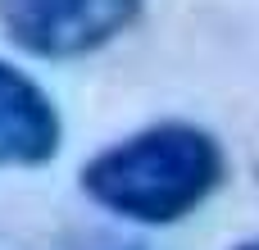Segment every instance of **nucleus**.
Segmentation results:
<instances>
[{"mask_svg": "<svg viewBox=\"0 0 259 250\" xmlns=\"http://www.w3.org/2000/svg\"><path fill=\"white\" fill-rule=\"evenodd\" d=\"M59 250H146V246L118 241V237H77V241H68V246H59Z\"/></svg>", "mask_w": 259, "mask_h": 250, "instance_id": "nucleus-4", "label": "nucleus"}, {"mask_svg": "<svg viewBox=\"0 0 259 250\" xmlns=\"http://www.w3.org/2000/svg\"><path fill=\"white\" fill-rule=\"evenodd\" d=\"M64 118L50 91L0 59V169H41L59 155Z\"/></svg>", "mask_w": 259, "mask_h": 250, "instance_id": "nucleus-3", "label": "nucleus"}, {"mask_svg": "<svg viewBox=\"0 0 259 250\" xmlns=\"http://www.w3.org/2000/svg\"><path fill=\"white\" fill-rule=\"evenodd\" d=\"M223 178H228L223 141L187 118L137 128L82 164L87 200L141 228L182 223L223 187Z\"/></svg>", "mask_w": 259, "mask_h": 250, "instance_id": "nucleus-1", "label": "nucleus"}, {"mask_svg": "<svg viewBox=\"0 0 259 250\" xmlns=\"http://www.w3.org/2000/svg\"><path fill=\"white\" fill-rule=\"evenodd\" d=\"M232 250H259V241H241V246H232Z\"/></svg>", "mask_w": 259, "mask_h": 250, "instance_id": "nucleus-5", "label": "nucleus"}, {"mask_svg": "<svg viewBox=\"0 0 259 250\" xmlns=\"http://www.w3.org/2000/svg\"><path fill=\"white\" fill-rule=\"evenodd\" d=\"M146 0H0L5 36L36 59H82L118 41Z\"/></svg>", "mask_w": 259, "mask_h": 250, "instance_id": "nucleus-2", "label": "nucleus"}]
</instances>
